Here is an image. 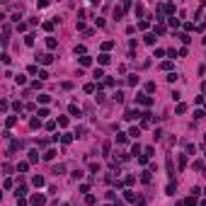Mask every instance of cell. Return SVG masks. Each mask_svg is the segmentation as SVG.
Masks as SVG:
<instances>
[{
    "instance_id": "11",
    "label": "cell",
    "mask_w": 206,
    "mask_h": 206,
    "mask_svg": "<svg viewBox=\"0 0 206 206\" xmlns=\"http://www.w3.org/2000/svg\"><path fill=\"white\" fill-rule=\"evenodd\" d=\"M39 160V151H29V162H36Z\"/></svg>"
},
{
    "instance_id": "7",
    "label": "cell",
    "mask_w": 206,
    "mask_h": 206,
    "mask_svg": "<svg viewBox=\"0 0 206 206\" xmlns=\"http://www.w3.org/2000/svg\"><path fill=\"white\" fill-rule=\"evenodd\" d=\"M138 80H141L138 75H128V80H126V83H128L131 87H136V85H138Z\"/></svg>"
},
{
    "instance_id": "27",
    "label": "cell",
    "mask_w": 206,
    "mask_h": 206,
    "mask_svg": "<svg viewBox=\"0 0 206 206\" xmlns=\"http://www.w3.org/2000/svg\"><path fill=\"white\" fill-rule=\"evenodd\" d=\"M148 20H151V17H148ZM148 20H141L138 22V29H148Z\"/></svg>"
},
{
    "instance_id": "23",
    "label": "cell",
    "mask_w": 206,
    "mask_h": 206,
    "mask_svg": "<svg viewBox=\"0 0 206 206\" xmlns=\"http://www.w3.org/2000/svg\"><path fill=\"white\" fill-rule=\"evenodd\" d=\"M145 44H155V34H145Z\"/></svg>"
},
{
    "instance_id": "39",
    "label": "cell",
    "mask_w": 206,
    "mask_h": 206,
    "mask_svg": "<svg viewBox=\"0 0 206 206\" xmlns=\"http://www.w3.org/2000/svg\"><path fill=\"white\" fill-rule=\"evenodd\" d=\"M117 141L119 143H126V134H117Z\"/></svg>"
},
{
    "instance_id": "10",
    "label": "cell",
    "mask_w": 206,
    "mask_h": 206,
    "mask_svg": "<svg viewBox=\"0 0 206 206\" xmlns=\"http://www.w3.org/2000/svg\"><path fill=\"white\" fill-rule=\"evenodd\" d=\"M97 61H100L102 66H107V63H109V53H100V58H97Z\"/></svg>"
},
{
    "instance_id": "30",
    "label": "cell",
    "mask_w": 206,
    "mask_h": 206,
    "mask_svg": "<svg viewBox=\"0 0 206 206\" xmlns=\"http://www.w3.org/2000/svg\"><path fill=\"white\" fill-rule=\"evenodd\" d=\"M61 141H63V143H70V141H73V136H70V134H63V136H61Z\"/></svg>"
},
{
    "instance_id": "41",
    "label": "cell",
    "mask_w": 206,
    "mask_h": 206,
    "mask_svg": "<svg viewBox=\"0 0 206 206\" xmlns=\"http://www.w3.org/2000/svg\"><path fill=\"white\" fill-rule=\"evenodd\" d=\"M201 206H206V199H204V201H201Z\"/></svg>"
},
{
    "instance_id": "24",
    "label": "cell",
    "mask_w": 206,
    "mask_h": 206,
    "mask_svg": "<svg viewBox=\"0 0 206 206\" xmlns=\"http://www.w3.org/2000/svg\"><path fill=\"white\" fill-rule=\"evenodd\" d=\"M85 92H87V95H90V92H95V83H87L85 85Z\"/></svg>"
},
{
    "instance_id": "4",
    "label": "cell",
    "mask_w": 206,
    "mask_h": 206,
    "mask_svg": "<svg viewBox=\"0 0 206 206\" xmlns=\"http://www.w3.org/2000/svg\"><path fill=\"white\" fill-rule=\"evenodd\" d=\"M68 111H70V117H83V111H80V107H78V104H70V107H68Z\"/></svg>"
},
{
    "instance_id": "9",
    "label": "cell",
    "mask_w": 206,
    "mask_h": 206,
    "mask_svg": "<svg viewBox=\"0 0 206 206\" xmlns=\"http://www.w3.org/2000/svg\"><path fill=\"white\" fill-rule=\"evenodd\" d=\"M29 170V162H17V172H27Z\"/></svg>"
},
{
    "instance_id": "2",
    "label": "cell",
    "mask_w": 206,
    "mask_h": 206,
    "mask_svg": "<svg viewBox=\"0 0 206 206\" xmlns=\"http://www.w3.org/2000/svg\"><path fill=\"white\" fill-rule=\"evenodd\" d=\"M136 102L143 104V107H151V104H153V100L148 97V95H136Z\"/></svg>"
},
{
    "instance_id": "3",
    "label": "cell",
    "mask_w": 206,
    "mask_h": 206,
    "mask_svg": "<svg viewBox=\"0 0 206 206\" xmlns=\"http://www.w3.org/2000/svg\"><path fill=\"white\" fill-rule=\"evenodd\" d=\"M141 117H143V114H141L138 109H126V119H128V121H134V119H141Z\"/></svg>"
},
{
    "instance_id": "15",
    "label": "cell",
    "mask_w": 206,
    "mask_h": 206,
    "mask_svg": "<svg viewBox=\"0 0 206 206\" xmlns=\"http://www.w3.org/2000/svg\"><path fill=\"white\" fill-rule=\"evenodd\" d=\"M90 63H92L90 56H80V66H90Z\"/></svg>"
},
{
    "instance_id": "31",
    "label": "cell",
    "mask_w": 206,
    "mask_h": 206,
    "mask_svg": "<svg viewBox=\"0 0 206 206\" xmlns=\"http://www.w3.org/2000/svg\"><path fill=\"white\" fill-rule=\"evenodd\" d=\"M131 153H134V155H138V153H141V145H138V143H134V148H131Z\"/></svg>"
},
{
    "instance_id": "28",
    "label": "cell",
    "mask_w": 206,
    "mask_h": 206,
    "mask_svg": "<svg viewBox=\"0 0 206 206\" xmlns=\"http://www.w3.org/2000/svg\"><path fill=\"white\" fill-rule=\"evenodd\" d=\"M138 134H141V131H138L136 126H134V128H131V131H128V136H134V138H138Z\"/></svg>"
},
{
    "instance_id": "19",
    "label": "cell",
    "mask_w": 206,
    "mask_h": 206,
    "mask_svg": "<svg viewBox=\"0 0 206 206\" xmlns=\"http://www.w3.org/2000/svg\"><path fill=\"white\" fill-rule=\"evenodd\" d=\"M53 158H56V151H46L44 153V160H53Z\"/></svg>"
},
{
    "instance_id": "34",
    "label": "cell",
    "mask_w": 206,
    "mask_h": 206,
    "mask_svg": "<svg viewBox=\"0 0 206 206\" xmlns=\"http://www.w3.org/2000/svg\"><path fill=\"white\" fill-rule=\"evenodd\" d=\"M15 80H17V85H24V83H27V78H24V75H17Z\"/></svg>"
},
{
    "instance_id": "12",
    "label": "cell",
    "mask_w": 206,
    "mask_h": 206,
    "mask_svg": "<svg viewBox=\"0 0 206 206\" xmlns=\"http://www.w3.org/2000/svg\"><path fill=\"white\" fill-rule=\"evenodd\" d=\"M124 199H126V201H134V199H136V194L131 192V189H126V192H124Z\"/></svg>"
},
{
    "instance_id": "22",
    "label": "cell",
    "mask_w": 206,
    "mask_h": 206,
    "mask_svg": "<svg viewBox=\"0 0 206 206\" xmlns=\"http://www.w3.org/2000/svg\"><path fill=\"white\" fill-rule=\"evenodd\" d=\"M187 167V155H179V170H184Z\"/></svg>"
},
{
    "instance_id": "8",
    "label": "cell",
    "mask_w": 206,
    "mask_h": 206,
    "mask_svg": "<svg viewBox=\"0 0 206 206\" xmlns=\"http://www.w3.org/2000/svg\"><path fill=\"white\" fill-rule=\"evenodd\" d=\"M175 189H177V184H175V182H167V187H165V192H167V194H175Z\"/></svg>"
},
{
    "instance_id": "25",
    "label": "cell",
    "mask_w": 206,
    "mask_h": 206,
    "mask_svg": "<svg viewBox=\"0 0 206 206\" xmlns=\"http://www.w3.org/2000/svg\"><path fill=\"white\" fill-rule=\"evenodd\" d=\"M141 182H145V184L151 182V172H143V175H141Z\"/></svg>"
},
{
    "instance_id": "5",
    "label": "cell",
    "mask_w": 206,
    "mask_h": 206,
    "mask_svg": "<svg viewBox=\"0 0 206 206\" xmlns=\"http://www.w3.org/2000/svg\"><path fill=\"white\" fill-rule=\"evenodd\" d=\"M39 61H41L44 66H49V63L53 61V56H51V53H41V56H39Z\"/></svg>"
},
{
    "instance_id": "37",
    "label": "cell",
    "mask_w": 206,
    "mask_h": 206,
    "mask_svg": "<svg viewBox=\"0 0 206 206\" xmlns=\"http://www.w3.org/2000/svg\"><path fill=\"white\" fill-rule=\"evenodd\" d=\"M17 206H27V199L24 196H17Z\"/></svg>"
},
{
    "instance_id": "18",
    "label": "cell",
    "mask_w": 206,
    "mask_h": 206,
    "mask_svg": "<svg viewBox=\"0 0 206 206\" xmlns=\"http://www.w3.org/2000/svg\"><path fill=\"white\" fill-rule=\"evenodd\" d=\"M15 124H17V119H15V117H7V119H5V126H7V128H10V126H15Z\"/></svg>"
},
{
    "instance_id": "32",
    "label": "cell",
    "mask_w": 206,
    "mask_h": 206,
    "mask_svg": "<svg viewBox=\"0 0 206 206\" xmlns=\"http://www.w3.org/2000/svg\"><path fill=\"white\" fill-rule=\"evenodd\" d=\"M17 32H27V24L24 22H17Z\"/></svg>"
},
{
    "instance_id": "40",
    "label": "cell",
    "mask_w": 206,
    "mask_h": 206,
    "mask_svg": "<svg viewBox=\"0 0 206 206\" xmlns=\"http://www.w3.org/2000/svg\"><path fill=\"white\" fill-rule=\"evenodd\" d=\"M201 90H204V95H206V83H204V85H201Z\"/></svg>"
},
{
    "instance_id": "26",
    "label": "cell",
    "mask_w": 206,
    "mask_h": 206,
    "mask_svg": "<svg viewBox=\"0 0 206 206\" xmlns=\"http://www.w3.org/2000/svg\"><path fill=\"white\" fill-rule=\"evenodd\" d=\"M175 111H177V114H184V111H187V104H177Z\"/></svg>"
},
{
    "instance_id": "35",
    "label": "cell",
    "mask_w": 206,
    "mask_h": 206,
    "mask_svg": "<svg viewBox=\"0 0 206 206\" xmlns=\"http://www.w3.org/2000/svg\"><path fill=\"white\" fill-rule=\"evenodd\" d=\"M145 92H155V83H148L145 85Z\"/></svg>"
},
{
    "instance_id": "33",
    "label": "cell",
    "mask_w": 206,
    "mask_h": 206,
    "mask_svg": "<svg viewBox=\"0 0 206 206\" xmlns=\"http://www.w3.org/2000/svg\"><path fill=\"white\" fill-rule=\"evenodd\" d=\"M160 68H162V70H170V68H172V63H170V61H165V63H160Z\"/></svg>"
},
{
    "instance_id": "6",
    "label": "cell",
    "mask_w": 206,
    "mask_h": 206,
    "mask_svg": "<svg viewBox=\"0 0 206 206\" xmlns=\"http://www.w3.org/2000/svg\"><path fill=\"white\" fill-rule=\"evenodd\" d=\"M56 46H58V41H56L53 36H49V39H46V49H49V51H53Z\"/></svg>"
},
{
    "instance_id": "38",
    "label": "cell",
    "mask_w": 206,
    "mask_h": 206,
    "mask_svg": "<svg viewBox=\"0 0 206 206\" xmlns=\"http://www.w3.org/2000/svg\"><path fill=\"white\" fill-rule=\"evenodd\" d=\"M73 179H83V170H75V172H73Z\"/></svg>"
},
{
    "instance_id": "29",
    "label": "cell",
    "mask_w": 206,
    "mask_h": 206,
    "mask_svg": "<svg viewBox=\"0 0 206 206\" xmlns=\"http://www.w3.org/2000/svg\"><path fill=\"white\" fill-rule=\"evenodd\" d=\"M39 102H41V104H46V102H51V97H49V95H39Z\"/></svg>"
},
{
    "instance_id": "17",
    "label": "cell",
    "mask_w": 206,
    "mask_h": 206,
    "mask_svg": "<svg viewBox=\"0 0 206 206\" xmlns=\"http://www.w3.org/2000/svg\"><path fill=\"white\" fill-rule=\"evenodd\" d=\"M109 49H114V41H104V44H102V51H104V53H107Z\"/></svg>"
},
{
    "instance_id": "20",
    "label": "cell",
    "mask_w": 206,
    "mask_h": 206,
    "mask_svg": "<svg viewBox=\"0 0 206 206\" xmlns=\"http://www.w3.org/2000/svg\"><path fill=\"white\" fill-rule=\"evenodd\" d=\"M24 44H27V46L34 44V34H27V36H24Z\"/></svg>"
},
{
    "instance_id": "36",
    "label": "cell",
    "mask_w": 206,
    "mask_h": 206,
    "mask_svg": "<svg viewBox=\"0 0 206 206\" xmlns=\"http://www.w3.org/2000/svg\"><path fill=\"white\" fill-rule=\"evenodd\" d=\"M39 124H41L39 119H32V121H29V126H32V128H39Z\"/></svg>"
},
{
    "instance_id": "14",
    "label": "cell",
    "mask_w": 206,
    "mask_h": 206,
    "mask_svg": "<svg viewBox=\"0 0 206 206\" xmlns=\"http://www.w3.org/2000/svg\"><path fill=\"white\" fill-rule=\"evenodd\" d=\"M32 182H34V187H44V177H39V175H36Z\"/></svg>"
},
{
    "instance_id": "13",
    "label": "cell",
    "mask_w": 206,
    "mask_h": 206,
    "mask_svg": "<svg viewBox=\"0 0 206 206\" xmlns=\"http://www.w3.org/2000/svg\"><path fill=\"white\" fill-rule=\"evenodd\" d=\"M92 78H95V80H97V78H104V70H102V68H95V73H92Z\"/></svg>"
},
{
    "instance_id": "1",
    "label": "cell",
    "mask_w": 206,
    "mask_h": 206,
    "mask_svg": "<svg viewBox=\"0 0 206 206\" xmlns=\"http://www.w3.org/2000/svg\"><path fill=\"white\" fill-rule=\"evenodd\" d=\"M46 204V196L44 194H34L32 196V206H44Z\"/></svg>"
},
{
    "instance_id": "21",
    "label": "cell",
    "mask_w": 206,
    "mask_h": 206,
    "mask_svg": "<svg viewBox=\"0 0 206 206\" xmlns=\"http://www.w3.org/2000/svg\"><path fill=\"white\" fill-rule=\"evenodd\" d=\"M167 22H170V27H172V29H177V27H179V20H175V17H170Z\"/></svg>"
},
{
    "instance_id": "16",
    "label": "cell",
    "mask_w": 206,
    "mask_h": 206,
    "mask_svg": "<svg viewBox=\"0 0 206 206\" xmlns=\"http://www.w3.org/2000/svg\"><path fill=\"white\" fill-rule=\"evenodd\" d=\"M95 201H97V199L92 196V194H87V196H85V204H87V206H95Z\"/></svg>"
}]
</instances>
